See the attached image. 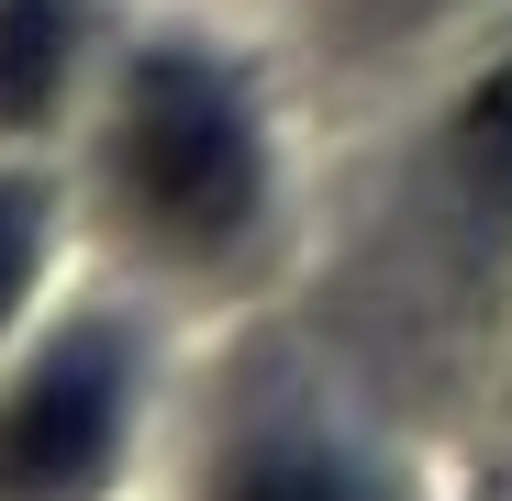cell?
<instances>
[{"label":"cell","instance_id":"277c9868","mask_svg":"<svg viewBox=\"0 0 512 501\" xmlns=\"http://www.w3.org/2000/svg\"><path fill=\"white\" fill-rule=\"evenodd\" d=\"M212 501H357V490H346V468L312 457V446H256V457H234V479Z\"/></svg>","mask_w":512,"mask_h":501},{"label":"cell","instance_id":"6da1fadb","mask_svg":"<svg viewBox=\"0 0 512 501\" xmlns=\"http://www.w3.org/2000/svg\"><path fill=\"white\" fill-rule=\"evenodd\" d=\"M112 179L123 201L145 212V234L190 245H234L268 201V156H256V123H245V90L201 56H145L123 78V112H112Z\"/></svg>","mask_w":512,"mask_h":501},{"label":"cell","instance_id":"7a4b0ae2","mask_svg":"<svg viewBox=\"0 0 512 501\" xmlns=\"http://www.w3.org/2000/svg\"><path fill=\"white\" fill-rule=\"evenodd\" d=\"M112 446H123V357L101 334H67L0 401V501H90Z\"/></svg>","mask_w":512,"mask_h":501},{"label":"cell","instance_id":"5b68a950","mask_svg":"<svg viewBox=\"0 0 512 501\" xmlns=\"http://www.w3.org/2000/svg\"><path fill=\"white\" fill-rule=\"evenodd\" d=\"M457 167H468L490 201H512V67L468 101V123H457Z\"/></svg>","mask_w":512,"mask_h":501},{"label":"cell","instance_id":"3957f363","mask_svg":"<svg viewBox=\"0 0 512 501\" xmlns=\"http://www.w3.org/2000/svg\"><path fill=\"white\" fill-rule=\"evenodd\" d=\"M67 90V0H0V123H45Z\"/></svg>","mask_w":512,"mask_h":501},{"label":"cell","instance_id":"8992f818","mask_svg":"<svg viewBox=\"0 0 512 501\" xmlns=\"http://www.w3.org/2000/svg\"><path fill=\"white\" fill-rule=\"evenodd\" d=\"M34 257H45V201L23 179H0V323H12V301L34 290Z\"/></svg>","mask_w":512,"mask_h":501}]
</instances>
